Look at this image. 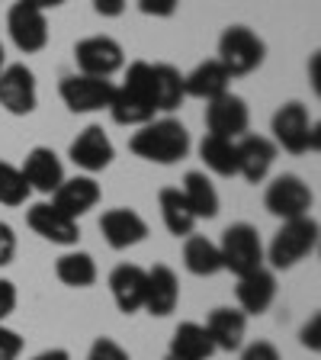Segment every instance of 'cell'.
I'll use <instances>...</instances> for the list:
<instances>
[{"label":"cell","mask_w":321,"mask_h":360,"mask_svg":"<svg viewBox=\"0 0 321 360\" xmlns=\"http://www.w3.org/2000/svg\"><path fill=\"white\" fill-rule=\"evenodd\" d=\"M155 87H151V65L148 61H132L126 71L122 87H116L110 103V116L119 126H145L155 120Z\"/></svg>","instance_id":"cell-1"},{"label":"cell","mask_w":321,"mask_h":360,"mask_svg":"<svg viewBox=\"0 0 321 360\" xmlns=\"http://www.w3.org/2000/svg\"><path fill=\"white\" fill-rule=\"evenodd\" d=\"M129 148L151 165H177L190 151V132L177 120H151L129 139Z\"/></svg>","instance_id":"cell-2"},{"label":"cell","mask_w":321,"mask_h":360,"mask_svg":"<svg viewBox=\"0 0 321 360\" xmlns=\"http://www.w3.org/2000/svg\"><path fill=\"white\" fill-rule=\"evenodd\" d=\"M318 248V222L312 216H299L280 225V232L270 241V264L277 270H289L299 261H306Z\"/></svg>","instance_id":"cell-3"},{"label":"cell","mask_w":321,"mask_h":360,"mask_svg":"<svg viewBox=\"0 0 321 360\" xmlns=\"http://www.w3.org/2000/svg\"><path fill=\"white\" fill-rule=\"evenodd\" d=\"M263 55H267L263 39L247 26H228L218 39V61L232 77L257 71L263 65Z\"/></svg>","instance_id":"cell-4"},{"label":"cell","mask_w":321,"mask_h":360,"mask_svg":"<svg viewBox=\"0 0 321 360\" xmlns=\"http://www.w3.org/2000/svg\"><path fill=\"white\" fill-rule=\"evenodd\" d=\"M218 255H222V270H232L235 277H244L251 270L263 267L261 235H257L254 225H247V222H235L225 229Z\"/></svg>","instance_id":"cell-5"},{"label":"cell","mask_w":321,"mask_h":360,"mask_svg":"<svg viewBox=\"0 0 321 360\" xmlns=\"http://www.w3.org/2000/svg\"><path fill=\"white\" fill-rule=\"evenodd\" d=\"M273 139L289 155H306V151L318 148V126L308 120L306 106L299 100H292L273 112Z\"/></svg>","instance_id":"cell-6"},{"label":"cell","mask_w":321,"mask_h":360,"mask_svg":"<svg viewBox=\"0 0 321 360\" xmlns=\"http://www.w3.org/2000/svg\"><path fill=\"white\" fill-rule=\"evenodd\" d=\"M263 206L277 219L289 222V219L308 216V210H312V190H308V184L302 177H296V174H280V177H273L267 184Z\"/></svg>","instance_id":"cell-7"},{"label":"cell","mask_w":321,"mask_h":360,"mask_svg":"<svg viewBox=\"0 0 321 360\" xmlns=\"http://www.w3.org/2000/svg\"><path fill=\"white\" fill-rule=\"evenodd\" d=\"M58 94L71 112H97V110H110L116 87L106 77L65 75L58 84Z\"/></svg>","instance_id":"cell-8"},{"label":"cell","mask_w":321,"mask_h":360,"mask_svg":"<svg viewBox=\"0 0 321 360\" xmlns=\"http://www.w3.org/2000/svg\"><path fill=\"white\" fill-rule=\"evenodd\" d=\"M74 61H77V75L106 77V81H110V77L126 65V52H122V45L116 42V39L90 36L74 45Z\"/></svg>","instance_id":"cell-9"},{"label":"cell","mask_w":321,"mask_h":360,"mask_svg":"<svg viewBox=\"0 0 321 360\" xmlns=\"http://www.w3.org/2000/svg\"><path fill=\"white\" fill-rule=\"evenodd\" d=\"M247 126H251L247 103L241 97H235V94H222V97L206 103V129H209V135L238 142L241 135H247Z\"/></svg>","instance_id":"cell-10"},{"label":"cell","mask_w":321,"mask_h":360,"mask_svg":"<svg viewBox=\"0 0 321 360\" xmlns=\"http://www.w3.org/2000/svg\"><path fill=\"white\" fill-rule=\"evenodd\" d=\"M36 103V75L26 65H4V71H0V106L13 116H30Z\"/></svg>","instance_id":"cell-11"},{"label":"cell","mask_w":321,"mask_h":360,"mask_svg":"<svg viewBox=\"0 0 321 360\" xmlns=\"http://www.w3.org/2000/svg\"><path fill=\"white\" fill-rule=\"evenodd\" d=\"M7 32L13 45L26 55H36L48 45V20L42 10L26 7V4H13L7 13Z\"/></svg>","instance_id":"cell-12"},{"label":"cell","mask_w":321,"mask_h":360,"mask_svg":"<svg viewBox=\"0 0 321 360\" xmlns=\"http://www.w3.org/2000/svg\"><path fill=\"white\" fill-rule=\"evenodd\" d=\"M67 155H71V161H74L77 167H84L87 174H97L112 165L116 148H112L110 135L103 132V126H87L84 132H77V139L71 142Z\"/></svg>","instance_id":"cell-13"},{"label":"cell","mask_w":321,"mask_h":360,"mask_svg":"<svg viewBox=\"0 0 321 360\" xmlns=\"http://www.w3.org/2000/svg\"><path fill=\"white\" fill-rule=\"evenodd\" d=\"M100 232H103L106 245L116 248V251H126V248L138 245V241L148 238V222L135 210L126 206H116V210H106L100 219Z\"/></svg>","instance_id":"cell-14"},{"label":"cell","mask_w":321,"mask_h":360,"mask_svg":"<svg viewBox=\"0 0 321 360\" xmlns=\"http://www.w3.org/2000/svg\"><path fill=\"white\" fill-rule=\"evenodd\" d=\"M26 222L36 235H42L45 241L52 245H77L81 238V229H77L74 219H67L65 212H58L52 202H36L30 212H26Z\"/></svg>","instance_id":"cell-15"},{"label":"cell","mask_w":321,"mask_h":360,"mask_svg":"<svg viewBox=\"0 0 321 360\" xmlns=\"http://www.w3.org/2000/svg\"><path fill=\"white\" fill-rule=\"evenodd\" d=\"M235 296H238V306L244 315H261L273 306L277 300V277L273 270L257 267L244 277H238V286H235Z\"/></svg>","instance_id":"cell-16"},{"label":"cell","mask_w":321,"mask_h":360,"mask_svg":"<svg viewBox=\"0 0 321 360\" xmlns=\"http://www.w3.org/2000/svg\"><path fill=\"white\" fill-rule=\"evenodd\" d=\"M100 202V184L93 177H71L61 180V187L52 193V206L58 212H65L67 219H81L84 212H90Z\"/></svg>","instance_id":"cell-17"},{"label":"cell","mask_w":321,"mask_h":360,"mask_svg":"<svg viewBox=\"0 0 321 360\" xmlns=\"http://www.w3.org/2000/svg\"><path fill=\"white\" fill-rule=\"evenodd\" d=\"M238 145V174L247 184H261L277 161V145L267 135H241Z\"/></svg>","instance_id":"cell-18"},{"label":"cell","mask_w":321,"mask_h":360,"mask_svg":"<svg viewBox=\"0 0 321 360\" xmlns=\"http://www.w3.org/2000/svg\"><path fill=\"white\" fill-rule=\"evenodd\" d=\"M20 174L30 184V190H39V193H55L61 187V180H65V167H61L58 155L52 148H42V145L26 155Z\"/></svg>","instance_id":"cell-19"},{"label":"cell","mask_w":321,"mask_h":360,"mask_svg":"<svg viewBox=\"0 0 321 360\" xmlns=\"http://www.w3.org/2000/svg\"><path fill=\"white\" fill-rule=\"evenodd\" d=\"M145 283H148V270H142L138 264H119L110 274V292L119 312L132 315L145 306Z\"/></svg>","instance_id":"cell-20"},{"label":"cell","mask_w":321,"mask_h":360,"mask_svg":"<svg viewBox=\"0 0 321 360\" xmlns=\"http://www.w3.org/2000/svg\"><path fill=\"white\" fill-rule=\"evenodd\" d=\"M180 302V283H177V274H173L167 264H155L148 270V283H145V306L151 315L164 319L177 309Z\"/></svg>","instance_id":"cell-21"},{"label":"cell","mask_w":321,"mask_h":360,"mask_svg":"<svg viewBox=\"0 0 321 360\" xmlns=\"http://www.w3.org/2000/svg\"><path fill=\"white\" fill-rule=\"evenodd\" d=\"M228 81H232V75L222 68V61L209 58V61H202V65H196L190 75H183V94L209 103V100L228 94Z\"/></svg>","instance_id":"cell-22"},{"label":"cell","mask_w":321,"mask_h":360,"mask_svg":"<svg viewBox=\"0 0 321 360\" xmlns=\"http://www.w3.org/2000/svg\"><path fill=\"white\" fill-rule=\"evenodd\" d=\"M202 328L209 331L216 351H238L244 345V331H247V315L241 309H212L209 319Z\"/></svg>","instance_id":"cell-23"},{"label":"cell","mask_w":321,"mask_h":360,"mask_svg":"<svg viewBox=\"0 0 321 360\" xmlns=\"http://www.w3.org/2000/svg\"><path fill=\"white\" fill-rule=\"evenodd\" d=\"M216 354V345H212L209 331L196 322H183L177 325L171 338V357L177 360H209Z\"/></svg>","instance_id":"cell-24"},{"label":"cell","mask_w":321,"mask_h":360,"mask_svg":"<svg viewBox=\"0 0 321 360\" xmlns=\"http://www.w3.org/2000/svg\"><path fill=\"white\" fill-rule=\"evenodd\" d=\"M180 193H183V200H187L190 212H193L196 219H216L218 216V193L206 174L190 171L187 177H183Z\"/></svg>","instance_id":"cell-25"},{"label":"cell","mask_w":321,"mask_h":360,"mask_svg":"<svg viewBox=\"0 0 321 360\" xmlns=\"http://www.w3.org/2000/svg\"><path fill=\"white\" fill-rule=\"evenodd\" d=\"M151 87H155L157 112H173L187 94H183V75L173 65H151Z\"/></svg>","instance_id":"cell-26"},{"label":"cell","mask_w":321,"mask_h":360,"mask_svg":"<svg viewBox=\"0 0 321 360\" xmlns=\"http://www.w3.org/2000/svg\"><path fill=\"white\" fill-rule=\"evenodd\" d=\"M157 206H161V219H164L167 232L177 235V238H187L193 235V225H196V216L190 212L187 200L180 193L177 187H164L157 193Z\"/></svg>","instance_id":"cell-27"},{"label":"cell","mask_w":321,"mask_h":360,"mask_svg":"<svg viewBox=\"0 0 321 360\" xmlns=\"http://www.w3.org/2000/svg\"><path fill=\"white\" fill-rule=\"evenodd\" d=\"M199 158L218 177H235L238 174V145L232 139H218V135H206L199 142Z\"/></svg>","instance_id":"cell-28"},{"label":"cell","mask_w":321,"mask_h":360,"mask_svg":"<svg viewBox=\"0 0 321 360\" xmlns=\"http://www.w3.org/2000/svg\"><path fill=\"white\" fill-rule=\"evenodd\" d=\"M55 277L65 286H74V290L93 286L97 283V261L87 251H67L55 261Z\"/></svg>","instance_id":"cell-29"},{"label":"cell","mask_w":321,"mask_h":360,"mask_svg":"<svg viewBox=\"0 0 321 360\" xmlns=\"http://www.w3.org/2000/svg\"><path fill=\"white\" fill-rule=\"evenodd\" d=\"M183 264H187V270L196 274V277H216L218 270H222L218 245H212V241L202 238V235H187V245H183Z\"/></svg>","instance_id":"cell-30"},{"label":"cell","mask_w":321,"mask_h":360,"mask_svg":"<svg viewBox=\"0 0 321 360\" xmlns=\"http://www.w3.org/2000/svg\"><path fill=\"white\" fill-rule=\"evenodd\" d=\"M30 184L22 180L20 167H13L10 161H0V202L4 206H22L30 200Z\"/></svg>","instance_id":"cell-31"},{"label":"cell","mask_w":321,"mask_h":360,"mask_svg":"<svg viewBox=\"0 0 321 360\" xmlns=\"http://www.w3.org/2000/svg\"><path fill=\"white\" fill-rule=\"evenodd\" d=\"M87 360H132V357H129V351H122L112 338H97L87 354Z\"/></svg>","instance_id":"cell-32"},{"label":"cell","mask_w":321,"mask_h":360,"mask_svg":"<svg viewBox=\"0 0 321 360\" xmlns=\"http://www.w3.org/2000/svg\"><path fill=\"white\" fill-rule=\"evenodd\" d=\"M22 354V338L13 328L0 325V360H16Z\"/></svg>","instance_id":"cell-33"},{"label":"cell","mask_w":321,"mask_h":360,"mask_svg":"<svg viewBox=\"0 0 321 360\" xmlns=\"http://www.w3.org/2000/svg\"><path fill=\"white\" fill-rule=\"evenodd\" d=\"M177 7H180V0H138V10H142L145 16H161V20L173 16Z\"/></svg>","instance_id":"cell-34"},{"label":"cell","mask_w":321,"mask_h":360,"mask_svg":"<svg viewBox=\"0 0 321 360\" xmlns=\"http://www.w3.org/2000/svg\"><path fill=\"white\" fill-rule=\"evenodd\" d=\"M299 341L308 347V351H318V347H321V315H318V312H315L312 319H308V322L302 325Z\"/></svg>","instance_id":"cell-35"},{"label":"cell","mask_w":321,"mask_h":360,"mask_svg":"<svg viewBox=\"0 0 321 360\" xmlns=\"http://www.w3.org/2000/svg\"><path fill=\"white\" fill-rule=\"evenodd\" d=\"M241 360H283V357H280V351L270 341H254V345L244 347Z\"/></svg>","instance_id":"cell-36"},{"label":"cell","mask_w":321,"mask_h":360,"mask_svg":"<svg viewBox=\"0 0 321 360\" xmlns=\"http://www.w3.org/2000/svg\"><path fill=\"white\" fill-rule=\"evenodd\" d=\"M16 255V235L7 222H0V267H7Z\"/></svg>","instance_id":"cell-37"},{"label":"cell","mask_w":321,"mask_h":360,"mask_svg":"<svg viewBox=\"0 0 321 360\" xmlns=\"http://www.w3.org/2000/svg\"><path fill=\"white\" fill-rule=\"evenodd\" d=\"M13 309H16V286L10 280H0V325Z\"/></svg>","instance_id":"cell-38"},{"label":"cell","mask_w":321,"mask_h":360,"mask_svg":"<svg viewBox=\"0 0 321 360\" xmlns=\"http://www.w3.org/2000/svg\"><path fill=\"white\" fill-rule=\"evenodd\" d=\"M93 10H97L100 16H122V10H126V0H93Z\"/></svg>","instance_id":"cell-39"},{"label":"cell","mask_w":321,"mask_h":360,"mask_svg":"<svg viewBox=\"0 0 321 360\" xmlns=\"http://www.w3.org/2000/svg\"><path fill=\"white\" fill-rule=\"evenodd\" d=\"M32 360H71V354L65 351V347H52V351H42V354H36Z\"/></svg>","instance_id":"cell-40"},{"label":"cell","mask_w":321,"mask_h":360,"mask_svg":"<svg viewBox=\"0 0 321 360\" xmlns=\"http://www.w3.org/2000/svg\"><path fill=\"white\" fill-rule=\"evenodd\" d=\"M20 4H26V7H36V10H55V7H61L65 0H20Z\"/></svg>","instance_id":"cell-41"},{"label":"cell","mask_w":321,"mask_h":360,"mask_svg":"<svg viewBox=\"0 0 321 360\" xmlns=\"http://www.w3.org/2000/svg\"><path fill=\"white\" fill-rule=\"evenodd\" d=\"M318 61H321L318 55H312V87H315V90L321 87V81H318Z\"/></svg>","instance_id":"cell-42"},{"label":"cell","mask_w":321,"mask_h":360,"mask_svg":"<svg viewBox=\"0 0 321 360\" xmlns=\"http://www.w3.org/2000/svg\"><path fill=\"white\" fill-rule=\"evenodd\" d=\"M0 71H4V45H0Z\"/></svg>","instance_id":"cell-43"},{"label":"cell","mask_w":321,"mask_h":360,"mask_svg":"<svg viewBox=\"0 0 321 360\" xmlns=\"http://www.w3.org/2000/svg\"><path fill=\"white\" fill-rule=\"evenodd\" d=\"M164 360H177V357H171V354H167V357H164Z\"/></svg>","instance_id":"cell-44"}]
</instances>
